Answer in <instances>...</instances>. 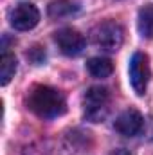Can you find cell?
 Returning a JSON list of instances; mask_svg holds the SVG:
<instances>
[{
    "label": "cell",
    "mask_w": 153,
    "mask_h": 155,
    "mask_svg": "<svg viewBox=\"0 0 153 155\" xmlns=\"http://www.w3.org/2000/svg\"><path fill=\"white\" fill-rule=\"evenodd\" d=\"M54 40H56L60 51H61L63 54H67V56H77V54H81L83 49H85V45H86L85 36H83L79 31L70 29V27L58 31V33L54 35Z\"/></svg>",
    "instance_id": "cell-6"
},
{
    "label": "cell",
    "mask_w": 153,
    "mask_h": 155,
    "mask_svg": "<svg viewBox=\"0 0 153 155\" xmlns=\"http://www.w3.org/2000/svg\"><path fill=\"white\" fill-rule=\"evenodd\" d=\"M150 81V60L144 52H135L130 61V83L137 96L146 92Z\"/></svg>",
    "instance_id": "cell-4"
},
{
    "label": "cell",
    "mask_w": 153,
    "mask_h": 155,
    "mask_svg": "<svg viewBox=\"0 0 153 155\" xmlns=\"http://www.w3.org/2000/svg\"><path fill=\"white\" fill-rule=\"evenodd\" d=\"M77 11V5L72 0H58V2H52L49 5V16L50 18H65V16H70L72 13Z\"/></svg>",
    "instance_id": "cell-10"
},
{
    "label": "cell",
    "mask_w": 153,
    "mask_h": 155,
    "mask_svg": "<svg viewBox=\"0 0 153 155\" xmlns=\"http://www.w3.org/2000/svg\"><path fill=\"white\" fill-rule=\"evenodd\" d=\"M16 72V58L9 52H4L0 58V83L7 85L11 81V78Z\"/></svg>",
    "instance_id": "cell-11"
},
{
    "label": "cell",
    "mask_w": 153,
    "mask_h": 155,
    "mask_svg": "<svg viewBox=\"0 0 153 155\" xmlns=\"http://www.w3.org/2000/svg\"><path fill=\"white\" fill-rule=\"evenodd\" d=\"M40 22V11L29 2H20L11 11V25L18 31H29Z\"/></svg>",
    "instance_id": "cell-5"
},
{
    "label": "cell",
    "mask_w": 153,
    "mask_h": 155,
    "mask_svg": "<svg viewBox=\"0 0 153 155\" xmlns=\"http://www.w3.org/2000/svg\"><path fill=\"white\" fill-rule=\"evenodd\" d=\"M92 40L94 43L106 51V52H115L121 49L122 45V40H124V31L122 27L117 24V22H112V20H106L99 25L94 27L92 31Z\"/></svg>",
    "instance_id": "cell-3"
},
{
    "label": "cell",
    "mask_w": 153,
    "mask_h": 155,
    "mask_svg": "<svg viewBox=\"0 0 153 155\" xmlns=\"http://www.w3.org/2000/svg\"><path fill=\"white\" fill-rule=\"evenodd\" d=\"M86 69L94 78H108L114 72V65L108 58H90L86 61Z\"/></svg>",
    "instance_id": "cell-8"
},
{
    "label": "cell",
    "mask_w": 153,
    "mask_h": 155,
    "mask_svg": "<svg viewBox=\"0 0 153 155\" xmlns=\"http://www.w3.org/2000/svg\"><path fill=\"white\" fill-rule=\"evenodd\" d=\"M27 107L41 119L60 117L67 110L63 94L47 85H36L31 88V92L27 96Z\"/></svg>",
    "instance_id": "cell-1"
},
{
    "label": "cell",
    "mask_w": 153,
    "mask_h": 155,
    "mask_svg": "<svg viewBox=\"0 0 153 155\" xmlns=\"http://www.w3.org/2000/svg\"><path fill=\"white\" fill-rule=\"evenodd\" d=\"M142 126H144V119L133 108L122 112L121 116L115 119V130L121 135H124V137H133V135L141 134Z\"/></svg>",
    "instance_id": "cell-7"
},
{
    "label": "cell",
    "mask_w": 153,
    "mask_h": 155,
    "mask_svg": "<svg viewBox=\"0 0 153 155\" xmlns=\"http://www.w3.org/2000/svg\"><path fill=\"white\" fill-rule=\"evenodd\" d=\"M139 33L144 38H153V5L148 4L139 11V20H137Z\"/></svg>",
    "instance_id": "cell-9"
},
{
    "label": "cell",
    "mask_w": 153,
    "mask_h": 155,
    "mask_svg": "<svg viewBox=\"0 0 153 155\" xmlns=\"http://www.w3.org/2000/svg\"><path fill=\"white\" fill-rule=\"evenodd\" d=\"M108 105H110V94L106 88L103 87L88 88L83 97L85 117L92 123H101L108 114Z\"/></svg>",
    "instance_id": "cell-2"
}]
</instances>
